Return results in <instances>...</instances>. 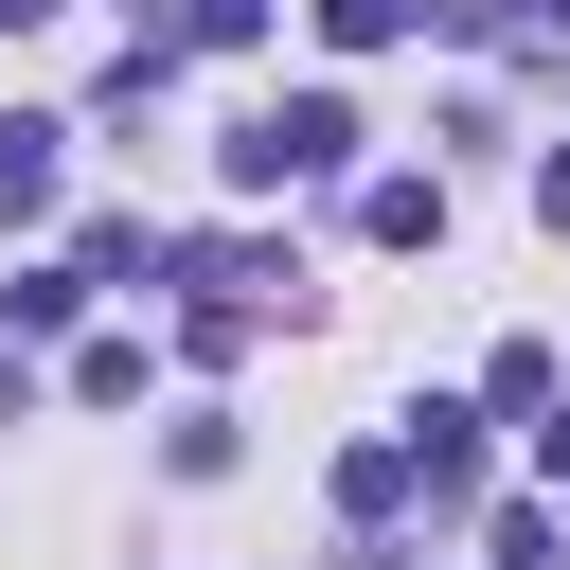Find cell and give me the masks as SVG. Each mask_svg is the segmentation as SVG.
<instances>
[{
	"label": "cell",
	"mask_w": 570,
	"mask_h": 570,
	"mask_svg": "<svg viewBox=\"0 0 570 570\" xmlns=\"http://www.w3.org/2000/svg\"><path fill=\"white\" fill-rule=\"evenodd\" d=\"M214 160H232V196H285V178H338V160H356V107H338V89H285V107H249V125L214 142Z\"/></svg>",
	"instance_id": "cell-1"
},
{
	"label": "cell",
	"mask_w": 570,
	"mask_h": 570,
	"mask_svg": "<svg viewBox=\"0 0 570 570\" xmlns=\"http://www.w3.org/2000/svg\"><path fill=\"white\" fill-rule=\"evenodd\" d=\"M410 463H428V499H463V481H481V410L428 392V410H410Z\"/></svg>",
	"instance_id": "cell-2"
},
{
	"label": "cell",
	"mask_w": 570,
	"mask_h": 570,
	"mask_svg": "<svg viewBox=\"0 0 570 570\" xmlns=\"http://www.w3.org/2000/svg\"><path fill=\"white\" fill-rule=\"evenodd\" d=\"M53 142H71V125H0V232L53 214Z\"/></svg>",
	"instance_id": "cell-3"
},
{
	"label": "cell",
	"mask_w": 570,
	"mask_h": 570,
	"mask_svg": "<svg viewBox=\"0 0 570 570\" xmlns=\"http://www.w3.org/2000/svg\"><path fill=\"white\" fill-rule=\"evenodd\" d=\"M356 232H374V249H428V232H445V178H374Z\"/></svg>",
	"instance_id": "cell-4"
},
{
	"label": "cell",
	"mask_w": 570,
	"mask_h": 570,
	"mask_svg": "<svg viewBox=\"0 0 570 570\" xmlns=\"http://www.w3.org/2000/svg\"><path fill=\"white\" fill-rule=\"evenodd\" d=\"M410 481H428V463H410V428H374V445H356V463H338V517H392V499H410Z\"/></svg>",
	"instance_id": "cell-5"
},
{
	"label": "cell",
	"mask_w": 570,
	"mask_h": 570,
	"mask_svg": "<svg viewBox=\"0 0 570 570\" xmlns=\"http://www.w3.org/2000/svg\"><path fill=\"white\" fill-rule=\"evenodd\" d=\"M71 303H89V267H71V249H53V267H18V285H0V321H18V338H53V321H71Z\"/></svg>",
	"instance_id": "cell-6"
},
{
	"label": "cell",
	"mask_w": 570,
	"mask_h": 570,
	"mask_svg": "<svg viewBox=\"0 0 570 570\" xmlns=\"http://www.w3.org/2000/svg\"><path fill=\"white\" fill-rule=\"evenodd\" d=\"M71 267H89V285H142L160 249H142V214H89V232H71Z\"/></svg>",
	"instance_id": "cell-7"
},
{
	"label": "cell",
	"mask_w": 570,
	"mask_h": 570,
	"mask_svg": "<svg viewBox=\"0 0 570 570\" xmlns=\"http://www.w3.org/2000/svg\"><path fill=\"white\" fill-rule=\"evenodd\" d=\"M267 36V0H178V53H249Z\"/></svg>",
	"instance_id": "cell-8"
},
{
	"label": "cell",
	"mask_w": 570,
	"mask_h": 570,
	"mask_svg": "<svg viewBox=\"0 0 570 570\" xmlns=\"http://www.w3.org/2000/svg\"><path fill=\"white\" fill-rule=\"evenodd\" d=\"M321 36H338V53H374V36H410V0H321Z\"/></svg>",
	"instance_id": "cell-9"
},
{
	"label": "cell",
	"mask_w": 570,
	"mask_h": 570,
	"mask_svg": "<svg viewBox=\"0 0 570 570\" xmlns=\"http://www.w3.org/2000/svg\"><path fill=\"white\" fill-rule=\"evenodd\" d=\"M534 463H552V481H570V392H552V410H534Z\"/></svg>",
	"instance_id": "cell-10"
},
{
	"label": "cell",
	"mask_w": 570,
	"mask_h": 570,
	"mask_svg": "<svg viewBox=\"0 0 570 570\" xmlns=\"http://www.w3.org/2000/svg\"><path fill=\"white\" fill-rule=\"evenodd\" d=\"M534 214H552V232H570V160H534Z\"/></svg>",
	"instance_id": "cell-11"
},
{
	"label": "cell",
	"mask_w": 570,
	"mask_h": 570,
	"mask_svg": "<svg viewBox=\"0 0 570 570\" xmlns=\"http://www.w3.org/2000/svg\"><path fill=\"white\" fill-rule=\"evenodd\" d=\"M18 410H36V374H18V356H0V428H18Z\"/></svg>",
	"instance_id": "cell-12"
},
{
	"label": "cell",
	"mask_w": 570,
	"mask_h": 570,
	"mask_svg": "<svg viewBox=\"0 0 570 570\" xmlns=\"http://www.w3.org/2000/svg\"><path fill=\"white\" fill-rule=\"evenodd\" d=\"M36 18H71V0H0V36H36Z\"/></svg>",
	"instance_id": "cell-13"
}]
</instances>
